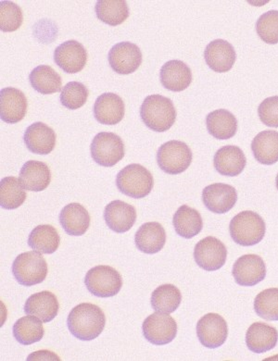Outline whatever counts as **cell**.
<instances>
[{
  "label": "cell",
  "instance_id": "1",
  "mask_svg": "<svg viewBox=\"0 0 278 361\" xmlns=\"http://www.w3.org/2000/svg\"><path fill=\"white\" fill-rule=\"evenodd\" d=\"M106 316L97 305L82 303L71 310L67 325L71 334L81 341H92L104 330Z\"/></svg>",
  "mask_w": 278,
  "mask_h": 361
},
{
  "label": "cell",
  "instance_id": "2",
  "mask_svg": "<svg viewBox=\"0 0 278 361\" xmlns=\"http://www.w3.org/2000/svg\"><path fill=\"white\" fill-rule=\"evenodd\" d=\"M140 117L147 128L162 133L169 130L176 119L173 102L161 94L147 97L140 108Z\"/></svg>",
  "mask_w": 278,
  "mask_h": 361
},
{
  "label": "cell",
  "instance_id": "3",
  "mask_svg": "<svg viewBox=\"0 0 278 361\" xmlns=\"http://www.w3.org/2000/svg\"><path fill=\"white\" fill-rule=\"evenodd\" d=\"M265 221L256 212L246 211L238 213L230 221L229 233L235 243L242 247L259 244L265 238Z\"/></svg>",
  "mask_w": 278,
  "mask_h": 361
},
{
  "label": "cell",
  "instance_id": "4",
  "mask_svg": "<svg viewBox=\"0 0 278 361\" xmlns=\"http://www.w3.org/2000/svg\"><path fill=\"white\" fill-rule=\"evenodd\" d=\"M116 185L121 193L138 200L149 196L155 180L152 173L144 166L130 164L117 174Z\"/></svg>",
  "mask_w": 278,
  "mask_h": 361
},
{
  "label": "cell",
  "instance_id": "5",
  "mask_svg": "<svg viewBox=\"0 0 278 361\" xmlns=\"http://www.w3.org/2000/svg\"><path fill=\"white\" fill-rule=\"evenodd\" d=\"M46 259L37 251L20 254L13 262V274L17 282L25 286L38 285L45 281L47 275Z\"/></svg>",
  "mask_w": 278,
  "mask_h": 361
},
{
  "label": "cell",
  "instance_id": "6",
  "mask_svg": "<svg viewBox=\"0 0 278 361\" xmlns=\"http://www.w3.org/2000/svg\"><path fill=\"white\" fill-rule=\"evenodd\" d=\"M85 286L95 297L111 298L120 292L123 286L122 276L115 269L100 265L87 271Z\"/></svg>",
  "mask_w": 278,
  "mask_h": 361
},
{
  "label": "cell",
  "instance_id": "7",
  "mask_svg": "<svg viewBox=\"0 0 278 361\" xmlns=\"http://www.w3.org/2000/svg\"><path fill=\"white\" fill-rule=\"evenodd\" d=\"M192 151L184 142L171 140L157 152L159 167L168 174H179L188 170L192 162Z\"/></svg>",
  "mask_w": 278,
  "mask_h": 361
},
{
  "label": "cell",
  "instance_id": "8",
  "mask_svg": "<svg viewBox=\"0 0 278 361\" xmlns=\"http://www.w3.org/2000/svg\"><path fill=\"white\" fill-rule=\"evenodd\" d=\"M90 151L96 164L112 167L123 159L124 144L122 138L114 133L102 132L95 136Z\"/></svg>",
  "mask_w": 278,
  "mask_h": 361
},
{
  "label": "cell",
  "instance_id": "9",
  "mask_svg": "<svg viewBox=\"0 0 278 361\" xmlns=\"http://www.w3.org/2000/svg\"><path fill=\"white\" fill-rule=\"evenodd\" d=\"M145 338L156 345L169 344L177 334V324L169 313L157 312L147 317L142 325Z\"/></svg>",
  "mask_w": 278,
  "mask_h": 361
},
{
  "label": "cell",
  "instance_id": "10",
  "mask_svg": "<svg viewBox=\"0 0 278 361\" xmlns=\"http://www.w3.org/2000/svg\"><path fill=\"white\" fill-rule=\"evenodd\" d=\"M227 250L219 239L208 236L203 239L194 248V259L203 270L214 271L223 267L226 262Z\"/></svg>",
  "mask_w": 278,
  "mask_h": 361
},
{
  "label": "cell",
  "instance_id": "11",
  "mask_svg": "<svg viewBox=\"0 0 278 361\" xmlns=\"http://www.w3.org/2000/svg\"><path fill=\"white\" fill-rule=\"evenodd\" d=\"M197 336L200 344L207 348L223 345L229 336L226 319L217 313L204 315L197 324Z\"/></svg>",
  "mask_w": 278,
  "mask_h": 361
},
{
  "label": "cell",
  "instance_id": "12",
  "mask_svg": "<svg viewBox=\"0 0 278 361\" xmlns=\"http://www.w3.org/2000/svg\"><path fill=\"white\" fill-rule=\"evenodd\" d=\"M109 66L119 75H130L135 73L142 63V53L135 44L121 42L109 50L108 55Z\"/></svg>",
  "mask_w": 278,
  "mask_h": 361
},
{
  "label": "cell",
  "instance_id": "13",
  "mask_svg": "<svg viewBox=\"0 0 278 361\" xmlns=\"http://www.w3.org/2000/svg\"><path fill=\"white\" fill-rule=\"evenodd\" d=\"M232 274L239 286L258 285L266 276L265 263L261 257L254 254L242 256L234 264Z\"/></svg>",
  "mask_w": 278,
  "mask_h": 361
},
{
  "label": "cell",
  "instance_id": "14",
  "mask_svg": "<svg viewBox=\"0 0 278 361\" xmlns=\"http://www.w3.org/2000/svg\"><path fill=\"white\" fill-rule=\"evenodd\" d=\"M203 201L206 208L217 214L231 211L238 201V193L232 185L217 183L206 186L203 192Z\"/></svg>",
  "mask_w": 278,
  "mask_h": 361
},
{
  "label": "cell",
  "instance_id": "15",
  "mask_svg": "<svg viewBox=\"0 0 278 361\" xmlns=\"http://www.w3.org/2000/svg\"><path fill=\"white\" fill-rule=\"evenodd\" d=\"M54 61L67 73L81 72L87 61L85 47L76 40H69L56 47Z\"/></svg>",
  "mask_w": 278,
  "mask_h": 361
},
{
  "label": "cell",
  "instance_id": "16",
  "mask_svg": "<svg viewBox=\"0 0 278 361\" xmlns=\"http://www.w3.org/2000/svg\"><path fill=\"white\" fill-rule=\"evenodd\" d=\"M28 99L22 91L14 87L0 91V116L7 123H17L25 117Z\"/></svg>",
  "mask_w": 278,
  "mask_h": 361
},
{
  "label": "cell",
  "instance_id": "17",
  "mask_svg": "<svg viewBox=\"0 0 278 361\" xmlns=\"http://www.w3.org/2000/svg\"><path fill=\"white\" fill-rule=\"evenodd\" d=\"M104 220L109 229L115 233L128 232L137 221L135 207L121 200L111 201L104 209Z\"/></svg>",
  "mask_w": 278,
  "mask_h": 361
},
{
  "label": "cell",
  "instance_id": "18",
  "mask_svg": "<svg viewBox=\"0 0 278 361\" xmlns=\"http://www.w3.org/2000/svg\"><path fill=\"white\" fill-rule=\"evenodd\" d=\"M23 141L32 153L47 155L54 149L56 134L54 130L46 123L37 121L25 130Z\"/></svg>",
  "mask_w": 278,
  "mask_h": 361
},
{
  "label": "cell",
  "instance_id": "19",
  "mask_svg": "<svg viewBox=\"0 0 278 361\" xmlns=\"http://www.w3.org/2000/svg\"><path fill=\"white\" fill-rule=\"evenodd\" d=\"M204 59L207 65L217 73H226L232 69L235 64L236 55L235 49L226 40L212 41L206 47Z\"/></svg>",
  "mask_w": 278,
  "mask_h": 361
},
{
  "label": "cell",
  "instance_id": "20",
  "mask_svg": "<svg viewBox=\"0 0 278 361\" xmlns=\"http://www.w3.org/2000/svg\"><path fill=\"white\" fill-rule=\"evenodd\" d=\"M124 103L118 94L105 93L97 97L95 102L94 117L99 123L106 126H115L123 120Z\"/></svg>",
  "mask_w": 278,
  "mask_h": 361
},
{
  "label": "cell",
  "instance_id": "21",
  "mask_svg": "<svg viewBox=\"0 0 278 361\" xmlns=\"http://www.w3.org/2000/svg\"><path fill=\"white\" fill-rule=\"evenodd\" d=\"M215 170L222 176H238L246 167L247 159L241 149L236 146L221 147L214 159Z\"/></svg>",
  "mask_w": 278,
  "mask_h": 361
},
{
  "label": "cell",
  "instance_id": "22",
  "mask_svg": "<svg viewBox=\"0 0 278 361\" xmlns=\"http://www.w3.org/2000/svg\"><path fill=\"white\" fill-rule=\"evenodd\" d=\"M159 79L167 90L182 92L191 84L192 73L185 62L170 61L162 67Z\"/></svg>",
  "mask_w": 278,
  "mask_h": 361
},
{
  "label": "cell",
  "instance_id": "23",
  "mask_svg": "<svg viewBox=\"0 0 278 361\" xmlns=\"http://www.w3.org/2000/svg\"><path fill=\"white\" fill-rule=\"evenodd\" d=\"M167 242V233L161 224L147 223L139 228L135 235V243L138 250L145 254L159 252Z\"/></svg>",
  "mask_w": 278,
  "mask_h": 361
},
{
  "label": "cell",
  "instance_id": "24",
  "mask_svg": "<svg viewBox=\"0 0 278 361\" xmlns=\"http://www.w3.org/2000/svg\"><path fill=\"white\" fill-rule=\"evenodd\" d=\"M59 219L65 232L73 236L85 235L90 226V213L79 203H71L65 206Z\"/></svg>",
  "mask_w": 278,
  "mask_h": 361
},
{
  "label": "cell",
  "instance_id": "25",
  "mask_svg": "<svg viewBox=\"0 0 278 361\" xmlns=\"http://www.w3.org/2000/svg\"><path fill=\"white\" fill-rule=\"evenodd\" d=\"M277 342V330L265 322H255L247 331L246 344L254 353L262 354L271 350L276 348Z\"/></svg>",
  "mask_w": 278,
  "mask_h": 361
},
{
  "label": "cell",
  "instance_id": "26",
  "mask_svg": "<svg viewBox=\"0 0 278 361\" xmlns=\"http://www.w3.org/2000/svg\"><path fill=\"white\" fill-rule=\"evenodd\" d=\"M60 310L58 298L53 293L42 291L32 295L26 300L25 312L26 314L40 318L43 322H49L55 319Z\"/></svg>",
  "mask_w": 278,
  "mask_h": 361
},
{
  "label": "cell",
  "instance_id": "27",
  "mask_svg": "<svg viewBox=\"0 0 278 361\" xmlns=\"http://www.w3.org/2000/svg\"><path fill=\"white\" fill-rule=\"evenodd\" d=\"M52 173L49 166L42 161H29L23 166L20 182L26 190L41 192L49 188Z\"/></svg>",
  "mask_w": 278,
  "mask_h": 361
},
{
  "label": "cell",
  "instance_id": "28",
  "mask_svg": "<svg viewBox=\"0 0 278 361\" xmlns=\"http://www.w3.org/2000/svg\"><path fill=\"white\" fill-rule=\"evenodd\" d=\"M251 150L257 161L273 165L278 161V132L273 130L259 133L251 143Z\"/></svg>",
  "mask_w": 278,
  "mask_h": 361
},
{
  "label": "cell",
  "instance_id": "29",
  "mask_svg": "<svg viewBox=\"0 0 278 361\" xmlns=\"http://www.w3.org/2000/svg\"><path fill=\"white\" fill-rule=\"evenodd\" d=\"M207 129L210 135L220 140L232 138L238 131V121L226 109H217L206 118Z\"/></svg>",
  "mask_w": 278,
  "mask_h": 361
},
{
  "label": "cell",
  "instance_id": "30",
  "mask_svg": "<svg viewBox=\"0 0 278 361\" xmlns=\"http://www.w3.org/2000/svg\"><path fill=\"white\" fill-rule=\"evenodd\" d=\"M173 224L177 235L191 239L199 235L203 228L200 213L191 207L183 205L174 216Z\"/></svg>",
  "mask_w": 278,
  "mask_h": 361
},
{
  "label": "cell",
  "instance_id": "31",
  "mask_svg": "<svg viewBox=\"0 0 278 361\" xmlns=\"http://www.w3.org/2000/svg\"><path fill=\"white\" fill-rule=\"evenodd\" d=\"M32 87L38 93L50 94L61 90V77L52 66L40 65L29 75Z\"/></svg>",
  "mask_w": 278,
  "mask_h": 361
},
{
  "label": "cell",
  "instance_id": "32",
  "mask_svg": "<svg viewBox=\"0 0 278 361\" xmlns=\"http://www.w3.org/2000/svg\"><path fill=\"white\" fill-rule=\"evenodd\" d=\"M61 244L57 230L49 224L38 226L32 231L28 238L29 247L41 254H53Z\"/></svg>",
  "mask_w": 278,
  "mask_h": 361
},
{
  "label": "cell",
  "instance_id": "33",
  "mask_svg": "<svg viewBox=\"0 0 278 361\" xmlns=\"http://www.w3.org/2000/svg\"><path fill=\"white\" fill-rule=\"evenodd\" d=\"M95 11L102 22L111 26L122 25L129 17L128 5L124 0H99Z\"/></svg>",
  "mask_w": 278,
  "mask_h": 361
},
{
  "label": "cell",
  "instance_id": "34",
  "mask_svg": "<svg viewBox=\"0 0 278 361\" xmlns=\"http://www.w3.org/2000/svg\"><path fill=\"white\" fill-rule=\"evenodd\" d=\"M42 321L31 315L18 319L13 326V336L20 344L30 345L40 342L45 334Z\"/></svg>",
  "mask_w": 278,
  "mask_h": 361
},
{
  "label": "cell",
  "instance_id": "35",
  "mask_svg": "<svg viewBox=\"0 0 278 361\" xmlns=\"http://www.w3.org/2000/svg\"><path fill=\"white\" fill-rule=\"evenodd\" d=\"M25 189L20 179L14 176L5 177L0 183V205L5 209L19 208L28 197Z\"/></svg>",
  "mask_w": 278,
  "mask_h": 361
},
{
  "label": "cell",
  "instance_id": "36",
  "mask_svg": "<svg viewBox=\"0 0 278 361\" xmlns=\"http://www.w3.org/2000/svg\"><path fill=\"white\" fill-rule=\"evenodd\" d=\"M182 301L180 290L174 285H162L157 287L152 295V309L162 313L176 312Z\"/></svg>",
  "mask_w": 278,
  "mask_h": 361
},
{
  "label": "cell",
  "instance_id": "37",
  "mask_svg": "<svg viewBox=\"0 0 278 361\" xmlns=\"http://www.w3.org/2000/svg\"><path fill=\"white\" fill-rule=\"evenodd\" d=\"M256 314L266 321H278V288L263 290L254 300Z\"/></svg>",
  "mask_w": 278,
  "mask_h": 361
},
{
  "label": "cell",
  "instance_id": "38",
  "mask_svg": "<svg viewBox=\"0 0 278 361\" xmlns=\"http://www.w3.org/2000/svg\"><path fill=\"white\" fill-rule=\"evenodd\" d=\"M88 94L90 92L82 82H71L61 91V103L65 108L78 109L85 104Z\"/></svg>",
  "mask_w": 278,
  "mask_h": 361
},
{
  "label": "cell",
  "instance_id": "39",
  "mask_svg": "<svg viewBox=\"0 0 278 361\" xmlns=\"http://www.w3.org/2000/svg\"><path fill=\"white\" fill-rule=\"evenodd\" d=\"M23 20V11L14 2H0V29L2 32H10L18 30Z\"/></svg>",
  "mask_w": 278,
  "mask_h": 361
},
{
  "label": "cell",
  "instance_id": "40",
  "mask_svg": "<svg viewBox=\"0 0 278 361\" xmlns=\"http://www.w3.org/2000/svg\"><path fill=\"white\" fill-rule=\"evenodd\" d=\"M256 31L263 42L274 45L278 43V11L262 14L256 23Z\"/></svg>",
  "mask_w": 278,
  "mask_h": 361
},
{
  "label": "cell",
  "instance_id": "41",
  "mask_svg": "<svg viewBox=\"0 0 278 361\" xmlns=\"http://www.w3.org/2000/svg\"><path fill=\"white\" fill-rule=\"evenodd\" d=\"M258 114L266 126L278 128V96L263 100L259 106Z\"/></svg>",
  "mask_w": 278,
  "mask_h": 361
},
{
  "label": "cell",
  "instance_id": "42",
  "mask_svg": "<svg viewBox=\"0 0 278 361\" xmlns=\"http://www.w3.org/2000/svg\"><path fill=\"white\" fill-rule=\"evenodd\" d=\"M28 361L31 360H57L60 361L61 359L56 355L53 353L52 351L49 350H40L37 352H35V353H32L29 355Z\"/></svg>",
  "mask_w": 278,
  "mask_h": 361
},
{
  "label": "cell",
  "instance_id": "43",
  "mask_svg": "<svg viewBox=\"0 0 278 361\" xmlns=\"http://www.w3.org/2000/svg\"><path fill=\"white\" fill-rule=\"evenodd\" d=\"M276 183H277V188L278 189V173H277V176Z\"/></svg>",
  "mask_w": 278,
  "mask_h": 361
}]
</instances>
